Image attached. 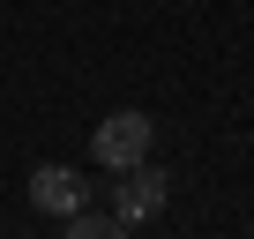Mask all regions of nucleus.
<instances>
[{
	"instance_id": "f03ea898",
	"label": "nucleus",
	"mask_w": 254,
	"mask_h": 239,
	"mask_svg": "<svg viewBox=\"0 0 254 239\" xmlns=\"http://www.w3.org/2000/svg\"><path fill=\"white\" fill-rule=\"evenodd\" d=\"M30 209L75 217V209H90V179H82L75 165H38V172H30Z\"/></svg>"
},
{
	"instance_id": "7ed1b4c3",
	"label": "nucleus",
	"mask_w": 254,
	"mask_h": 239,
	"mask_svg": "<svg viewBox=\"0 0 254 239\" xmlns=\"http://www.w3.org/2000/svg\"><path fill=\"white\" fill-rule=\"evenodd\" d=\"M157 209H165V172L127 165L120 187H112V217H120V224H135V217H157Z\"/></svg>"
},
{
	"instance_id": "20e7f679",
	"label": "nucleus",
	"mask_w": 254,
	"mask_h": 239,
	"mask_svg": "<svg viewBox=\"0 0 254 239\" xmlns=\"http://www.w3.org/2000/svg\"><path fill=\"white\" fill-rule=\"evenodd\" d=\"M60 239H127V224H120V217H97V209H75Z\"/></svg>"
},
{
	"instance_id": "f257e3e1",
	"label": "nucleus",
	"mask_w": 254,
	"mask_h": 239,
	"mask_svg": "<svg viewBox=\"0 0 254 239\" xmlns=\"http://www.w3.org/2000/svg\"><path fill=\"white\" fill-rule=\"evenodd\" d=\"M90 142H97V165H105V172H127V165H142V157H150L157 120H150V112H135V105H127V112H105Z\"/></svg>"
}]
</instances>
